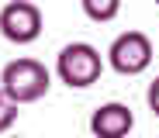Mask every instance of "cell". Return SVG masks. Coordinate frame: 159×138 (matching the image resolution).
Returning <instances> with one entry per match:
<instances>
[{
  "instance_id": "cell-1",
  "label": "cell",
  "mask_w": 159,
  "mask_h": 138,
  "mask_svg": "<svg viewBox=\"0 0 159 138\" xmlns=\"http://www.w3.org/2000/svg\"><path fill=\"white\" fill-rule=\"evenodd\" d=\"M48 87H52V73L45 69V62L28 59V55L7 62L4 73H0V90H4L17 107L42 100V97L48 93Z\"/></svg>"
},
{
  "instance_id": "cell-2",
  "label": "cell",
  "mask_w": 159,
  "mask_h": 138,
  "mask_svg": "<svg viewBox=\"0 0 159 138\" xmlns=\"http://www.w3.org/2000/svg\"><path fill=\"white\" fill-rule=\"evenodd\" d=\"M104 73V55L90 42H69L56 55V76L66 83L69 90H87L100 79Z\"/></svg>"
},
{
  "instance_id": "cell-3",
  "label": "cell",
  "mask_w": 159,
  "mask_h": 138,
  "mask_svg": "<svg viewBox=\"0 0 159 138\" xmlns=\"http://www.w3.org/2000/svg\"><path fill=\"white\" fill-rule=\"evenodd\" d=\"M152 55H156V48L145 31H121L107 48V62L121 76H139L152 66Z\"/></svg>"
},
{
  "instance_id": "cell-4",
  "label": "cell",
  "mask_w": 159,
  "mask_h": 138,
  "mask_svg": "<svg viewBox=\"0 0 159 138\" xmlns=\"http://www.w3.org/2000/svg\"><path fill=\"white\" fill-rule=\"evenodd\" d=\"M45 28V17H42V7L31 4V0H11V4L0 7V35L14 45H31L38 42Z\"/></svg>"
},
{
  "instance_id": "cell-5",
  "label": "cell",
  "mask_w": 159,
  "mask_h": 138,
  "mask_svg": "<svg viewBox=\"0 0 159 138\" xmlns=\"http://www.w3.org/2000/svg\"><path fill=\"white\" fill-rule=\"evenodd\" d=\"M135 128V114L121 100H107L90 114V135L93 138H128Z\"/></svg>"
},
{
  "instance_id": "cell-6",
  "label": "cell",
  "mask_w": 159,
  "mask_h": 138,
  "mask_svg": "<svg viewBox=\"0 0 159 138\" xmlns=\"http://www.w3.org/2000/svg\"><path fill=\"white\" fill-rule=\"evenodd\" d=\"M80 7H83V14L97 24H107L121 14V0H80Z\"/></svg>"
},
{
  "instance_id": "cell-7",
  "label": "cell",
  "mask_w": 159,
  "mask_h": 138,
  "mask_svg": "<svg viewBox=\"0 0 159 138\" xmlns=\"http://www.w3.org/2000/svg\"><path fill=\"white\" fill-rule=\"evenodd\" d=\"M14 121H17V104L0 90V135H7L14 128Z\"/></svg>"
},
{
  "instance_id": "cell-8",
  "label": "cell",
  "mask_w": 159,
  "mask_h": 138,
  "mask_svg": "<svg viewBox=\"0 0 159 138\" xmlns=\"http://www.w3.org/2000/svg\"><path fill=\"white\" fill-rule=\"evenodd\" d=\"M145 104H149V110L159 118V76L149 83V90H145Z\"/></svg>"
},
{
  "instance_id": "cell-9",
  "label": "cell",
  "mask_w": 159,
  "mask_h": 138,
  "mask_svg": "<svg viewBox=\"0 0 159 138\" xmlns=\"http://www.w3.org/2000/svg\"><path fill=\"white\" fill-rule=\"evenodd\" d=\"M7 138H21V135H7Z\"/></svg>"
},
{
  "instance_id": "cell-10",
  "label": "cell",
  "mask_w": 159,
  "mask_h": 138,
  "mask_svg": "<svg viewBox=\"0 0 159 138\" xmlns=\"http://www.w3.org/2000/svg\"><path fill=\"white\" fill-rule=\"evenodd\" d=\"M152 4H156V7H159V0H152Z\"/></svg>"
}]
</instances>
